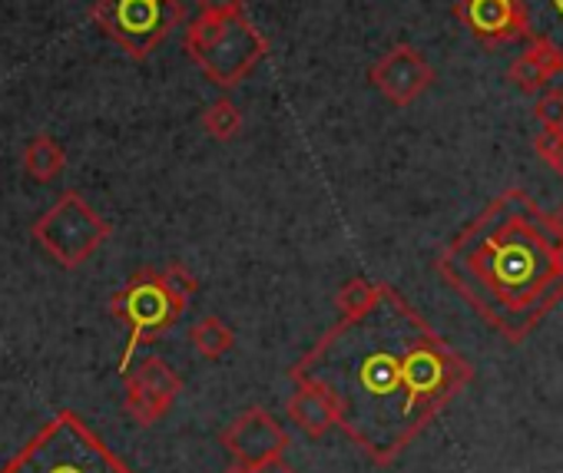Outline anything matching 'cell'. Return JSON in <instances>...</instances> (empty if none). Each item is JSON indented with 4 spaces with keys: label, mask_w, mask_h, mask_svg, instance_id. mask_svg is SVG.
<instances>
[{
    "label": "cell",
    "mask_w": 563,
    "mask_h": 473,
    "mask_svg": "<svg viewBox=\"0 0 563 473\" xmlns=\"http://www.w3.org/2000/svg\"><path fill=\"white\" fill-rule=\"evenodd\" d=\"M289 378L335 404L339 430L368 460L391 463L471 384L474 371L401 292L382 285L378 302L339 315Z\"/></svg>",
    "instance_id": "cell-1"
},
{
    "label": "cell",
    "mask_w": 563,
    "mask_h": 473,
    "mask_svg": "<svg viewBox=\"0 0 563 473\" xmlns=\"http://www.w3.org/2000/svg\"><path fill=\"white\" fill-rule=\"evenodd\" d=\"M434 269L484 325L523 345L563 299V225L514 185L454 235Z\"/></svg>",
    "instance_id": "cell-2"
},
{
    "label": "cell",
    "mask_w": 563,
    "mask_h": 473,
    "mask_svg": "<svg viewBox=\"0 0 563 473\" xmlns=\"http://www.w3.org/2000/svg\"><path fill=\"white\" fill-rule=\"evenodd\" d=\"M196 289H199V282L179 262H169L163 269L146 266L130 275V282L110 299V315L130 331L123 358H120V374H126L133 368V354L140 345L159 338L183 318Z\"/></svg>",
    "instance_id": "cell-3"
},
{
    "label": "cell",
    "mask_w": 563,
    "mask_h": 473,
    "mask_svg": "<svg viewBox=\"0 0 563 473\" xmlns=\"http://www.w3.org/2000/svg\"><path fill=\"white\" fill-rule=\"evenodd\" d=\"M0 473H133L93 430L74 414H54L24 450L0 466Z\"/></svg>",
    "instance_id": "cell-4"
},
{
    "label": "cell",
    "mask_w": 563,
    "mask_h": 473,
    "mask_svg": "<svg viewBox=\"0 0 563 473\" xmlns=\"http://www.w3.org/2000/svg\"><path fill=\"white\" fill-rule=\"evenodd\" d=\"M183 47L189 60L202 70V77L222 90L239 87L268 54V41L245 21L235 18H196L186 27Z\"/></svg>",
    "instance_id": "cell-5"
},
{
    "label": "cell",
    "mask_w": 563,
    "mask_h": 473,
    "mask_svg": "<svg viewBox=\"0 0 563 473\" xmlns=\"http://www.w3.org/2000/svg\"><path fill=\"white\" fill-rule=\"evenodd\" d=\"M34 239L60 269H80L110 239V222L70 189L34 222Z\"/></svg>",
    "instance_id": "cell-6"
},
{
    "label": "cell",
    "mask_w": 563,
    "mask_h": 473,
    "mask_svg": "<svg viewBox=\"0 0 563 473\" xmlns=\"http://www.w3.org/2000/svg\"><path fill=\"white\" fill-rule=\"evenodd\" d=\"M90 18L133 60H146L183 24L179 0H97Z\"/></svg>",
    "instance_id": "cell-7"
},
{
    "label": "cell",
    "mask_w": 563,
    "mask_h": 473,
    "mask_svg": "<svg viewBox=\"0 0 563 473\" xmlns=\"http://www.w3.org/2000/svg\"><path fill=\"white\" fill-rule=\"evenodd\" d=\"M126 414L140 427H153L169 414L176 397L183 394V378L163 358H143L126 374Z\"/></svg>",
    "instance_id": "cell-8"
},
{
    "label": "cell",
    "mask_w": 563,
    "mask_h": 473,
    "mask_svg": "<svg viewBox=\"0 0 563 473\" xmlns=\"http://www.w3.org/2000/svg\"><path fill=\"white\" fill-rule=\"evenodd\" d=\"M222 447L235 460V466L252 470L265 460H275L289 450V430L282 427L265 407H249L242 410L225 430H222Z\"/></svg>",
    "instance_id": "cell-9"
},
{
    "label": "cell",
    "mask_w": 563,
    "mask_h": 473,
    "mask_svg": "<svg viewBox=\"0 0 563 473\" xmlns=\"http://www.w3.org/2000/svg\"><path fill=\"white\" fill-rule=\"evenodd\" d=\"M368 83L391 106H411L434 83V67L411 44H398L368 67Z\"/></svg>",
    "instance_id": "cell-10"
},
{
    "label": "cell",
    "mask_w": 563,
    "mask_h": 473,
    "mask_svg": "<svg viewBox=\"0 0 563 473\" xmlns=\"http://www.w3.org/2000/svg\"><path fill=\"white\" fill-rule=\"evenodd\" d=\"M451 11L467 27V34L490 50L527 37L517 0H454Z\"/></svg>",
    "instance_id": "cell-11"
},
{
    "label": "cell",
    "mask_w": 563,
    "mask_h": 473,
    "mask_svg": "<svg viewBox=\"0 0 563 473\" xmlns=\"http://www.w3.org/2000/svg\"><path fill=\"white\" fill-rule=\"evenodd\" d=\"M286 414L309 437H325L332 427H339L335 404L319 387H312V384H296L292 397L286 401Z\"/></svg>",
    "instance_id": "cell-12"
},
{
    "label": "cell",
    "mask_w": 563,
    "mask_h": 473,
    "mask_svg": "<svg viewBox=\"0 0 563 473\" xmlns=\"http://www.w3.org/2000/svg\"><path fill=\"white\" fill-rule=\"evenodd\" d=\"M507 80L520 93H543L553 80H563V60L540 44H527V50L507 67Z\"/></svg>",
    "instance_id": "cell-13"
},
{
    "label": "cell",
    "mask_w": 563,
    "mask_h": 473,
    "mask_svg": "<svg viewBox=\"0 0 563 473\" xmlns=\"http://www.w3.org/2000/svg\"><path fill=\"white\" fill-rule=\"evenodd\" d=\"M527 44H540L563 60V0H517Z\"/></svg>",
    "instance_id": "cell-14"
},
{
    "label": "cell",
    "mask_w": 563,
    "mask_h": 473,
    "mask_svg": "<svg viewBox=\"0 0 563 473\" xmlns=\"http://www.w3.org/2000/svg\"><path fill=\"white\" fill-rule=\"evenodd\" d=\"M64 166H67V153H64V146L54 136L41 133V136H34L27 143V149H24V169L31 172V179L54 182L64 172Z\"/></svg>",
    "instance_id": "cell-15"
},
{
    "label": "cell",
    "mask_w": 563,
    "mask_h": 473,
    "mask_svg": "<svg viewBox=\"0 0 563 473\" xmlns=\"http://www.w3.org/2000/svg\"><path fill=\"white\" fill-rule=\"evenodd\" d=\"M189 341H192V348H196L206 361H219V358H225V354L232 351L235 335H232V328H229L222 318L206 315V318H199V322L189 328Z\"/></svg>",
    "instance_id": "cell-16"
},
{
    "label": "cell",
    "mask_w": 563,
    "mask_h": 473,
    "mask_svg": "<svg viewBox=\"0 0 563 473\" xmlns=\"http://www.w3.org/2000/svg\"><path fill=\"white\" fill-rule=\"evenodd\" d=\"M202 129L209 139L216 143H229L242 133V110L229 100V97H219L216 103L206 106L202 113Z\"/></svg>",
    "instance_id": "cell-17"
},
{
    "label": "cell",
    "mask_w": 563,
    "mask_h": 473,
    "mask_svg": "<svg viewBox=\"0 0 563 473\" xmlns=\"http://www.w3.org/2000/svg\"><path fill=\"white\" fill-rule=\"evenodd\" d=\"M385 282H368V279H352L335 292V308L339 315H358L365 308H372L382 295Z\"/></svg>",
    "instance_id": "cell-18"
},
{
    "label": "cell",
    "mask_w": 563,
    "mask_h": 473,
    "mask_svg": "<svg viewBox=\"0 0 563 473\" xmlns=\"http://www.w3.org/2000/svg\"><path fill=\"white\" fill-rule=\"evenodd\" d=\"M533 149L563 179V129H540L533 136Z\"/></svg>",
    "instance_id": "cell-19"
},
{
    "label": "cell",
    "mask_w": 563,
    "mask_h": 473,
    "mask_svg": "<svg viewBox=\"0 0 563 473\" xmlns=\"http://www.w3.org/2000/svg\"><path fill=\"white\" fill-rule=\"evenodd\" d=\"M533 116L540 129H563V90H543L533 103Z\"/></svg>",
    "instance_id": "cell-20"
},
{
    "label": "cell",
    "mask_w": 563,
    "mask_h": 473,
    "mask_svg": "<svg viewBox=\"0 0 563 473\" xmlns=\"http://www.w3.org/2000/svg\"><path fill=\"white\" fill-rule=\"evenodd\" d=\"M202 18H235L245 14V0H196Z\"/></svg>",
    "instance_id": "cell-21"
},
{
    "label": "cell",
    "mask_w": 563,
    "mask_h": 473,
    "mask_svg": "<svg viewBox=\"0 0 563 473\" xmlns=\"http://www.w3.org/2000/svg\"><path fill=\"white\" fill-rule=\"evenodd\" d=\"M245 473H299V470L286 457H275V460H265V463H258V466H252Z\"/></svg>",
    "instance_id": "cell-22"
},
{
    "label": "cell",
    "mask_w": 563,
    "mask_h": 473,
    "mask_svg": "<svg viewBox=\"0 0 563 473\" xmlns=\"http://www.w3.org/2000/svg\"><path fill=\"white\" fill-rule=\"evenodd\" d=\"M556 218H560V225H563V205L556 209Z\"/></svg>",
    "instance_id": "cell-23"
},
{
    "label": "cell",
    "mask_w": 563,
    "mask_h": 473,
    "mask_svg": "<svg viewBox=\"0 0 563 473\" xmlns=\"http://www.w3.org/2000/svg\"><path fill=\"white\" fill-rule=\"evenodd\" d=\"M229 473H245V470H242V466H232V470H229Z\"/></svg>",
    "instance_id": "cell-24"
}]
</instances>
